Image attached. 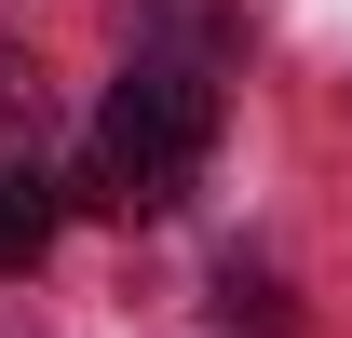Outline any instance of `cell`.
<instances>
[{"mask_svg":"<svg viewBox=\"0 0 352 338\" xmlns=\"http://www.w3.org/2000/svg\"><path fill=\"white\" fill-rule=\"evenodd\" d=\"M204 149H217V82H204L190 54H135L122 82H109V109H95L82 203H109V216H163L176 190L204 176Z\"/></svg>","mask_w":352,"mask_h":338,"instance_id":"1","label":"cell"},{"mask_svg":"<svg viewBox=\"0 0 352 338\" xmlns=\"http://www.w3.org/2000/svg\"><path fill=\"white\" fill-rule=\"evenodd\" d=\"M54 216H68V190H54L41 163H0V271H41V257H54Z\"/></svg>","mask_w":352,"mask_h":338,"instance_id":"2","label":"cell"},{"mask_svg":"<svg viewBox=\"0 0 352 338\" xmlns=\"http://www.w3.org/2000/svg\"><path fill=\"white\" fill-rule=\"evenodd\" d=\"M217 311H230V325H244V338H298V297L271 284V271H244V257H230V271H217Z\"/></svg>","mask_w":352,"mask_h":338,"instance_id":"3","label":"cell"},{"mask_svg":"<svg viewBox=\"0 0 352 338\" xmlns=\"http://www.w3.org/2000/svg\"><path fill=\"white\" fill-rule=\"evenodd\" d=\"M0 135H41V82H28L14 54H0Z\"/></svg>","mask_w":352,"mask_h":338,"instance_id":"4","label":"cell"}]
</instances>
